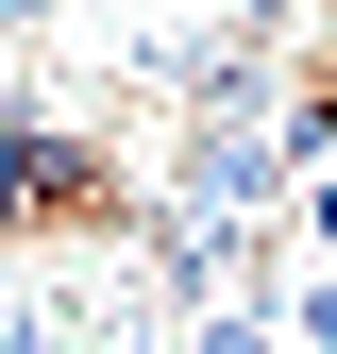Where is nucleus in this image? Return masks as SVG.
<instances>
[{"label": "nucleus", "instance_id": "f257e3e1", "mask_svg": "<svg viewBox=\"0 0 337 354\" xmlns=\"http://www.w3.org/2000/svg\"><path fill=\"white\" fill-rule=\"evenodd\" d=\"M186 354H287V304H220V321H186Z\"/></svg>", "mask_w": 337, "mask_h": 354}, {"label": "nucleus", "instance_id": "f03ea898", "mask_svg": "<svg viewBox=\"0 0 337 354\" xmlns=\"http://www.w3.org/2000/svg\"><path fill=\"white\" fill-rule=\"evenodd\" d=\"M287 354H337V270H287Z\"/></svg>", "mask_w": 337, "mask_h": 354}, {"label": "nucleus", "instance_id": "7ed1b4c3", "mask_svg": "<svg viewBox=\"0 0 337 354\" xmlns=\"http://www.w3.org/2000/svg\"><path fill=\"white\" fill-rule=\"evenodd\" d=\"M304 253H337V169H320V186H304Z\"/></svg>", "mask_w": 337, "mask_h": 354}, {"label": "nucleus", "instance_id": "20e7f679", "mask_svg": "<svg viewBox=\"0 0 337 354\" xmlns=\"http://www.w3.org/2000/svg\"><path fill=\"white\" fill-rule=\"evenodd\" d=\"M220 17H236V0H220Z\"/></svg>", "mask_w": 337, "mask_h": 354}]
</instances>
